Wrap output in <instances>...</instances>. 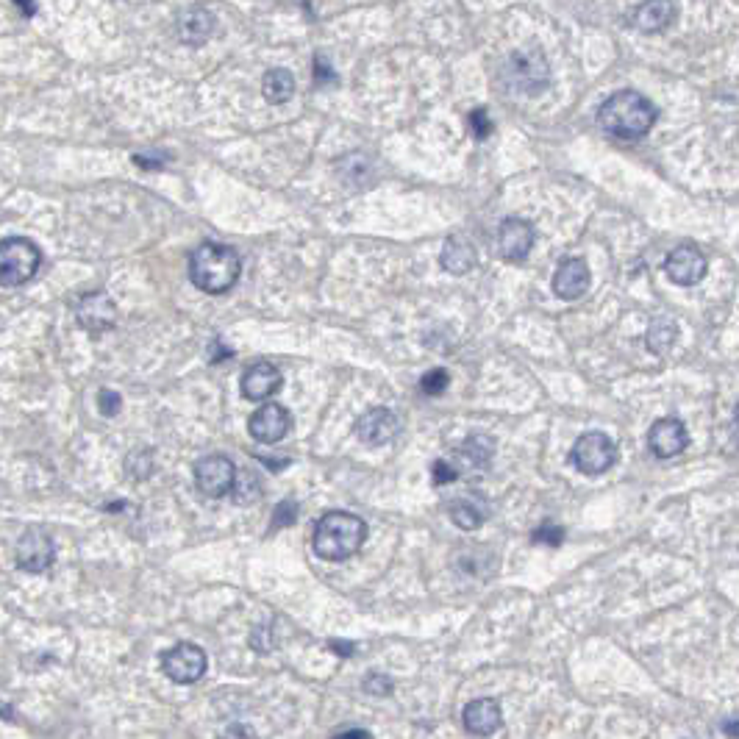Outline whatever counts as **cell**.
<instances>
[{"instance_id": "cell-7", "label": "cell", "mask_w": 739, "mask_h": 739, "mask_svg": "<svg viewBox=\"0 0 739 739\" xmlns=\"http://www.w3.org/2000/svg\"><path fill=\"white\" fill-rule=\"evenodd\" d=\"M237 481V464L223 453H212L195 462V487L201 489L206 498H226Z\"/></svg>"}, {"instance_id": "cell-29", "label": "cell", "mask_w": 739, "mask_h": 739, "mask_svg": "<svg viewBox=\"0 0 739 739\" xmlns=\"http://www.w3.org/2000/svg\"><path fill=\"white\" fill-rule=\"evenodd\" d=\"M98 409H101L103 417H114V414H120V409H123V398H120V392H114V389H101V392H98Z\"/></svg>"}, {"instance_id": "cell-13", "label": "cell", "mask_w": 739, "mask_h": 739, "mask_svg": "<svg viewBox=\"0 0 739 739\" xmlns=\"http://www.w3.org/2000/svg\"><path fill=\"white\" fill-rule=\"evenodd\" d=\"M534 237H537V231L528 220H520V217L503 220L501 228H498V256L514 264L523 262L534 248Z\"/></svg>"}, {"instance_id": "cell-14", "label": "cell", "mask_w": 739, "mask_h": 739, "mask_svg": "<svg viewBox=\"0 0 739 739\" xmlns=\"http://www.w3.org/2000/svg\"><path fill=\"white\" fill-rule=\"evenodd\" d=\"M356 434L362 439L364 445L370 448H381V445H389L392 439L401 434V420L398 414L389 412V409H370L359 417L356 423Z\"/></svg>"}, {"instance_id": "cell-31", "label": "cell", "mask_w": 739, "mask_h": 739, "mask_svg": "<svg viewBox=\"0 0 739 739\" xmlns=\"http://www.w3.org/2000/svg\"><path fill=\"white\" fill-rule=\"evenodd\" d=\"M534 542H537V545H551V548H559V545L564 542V528L545 523V526L534 531Z\"/></svg>"}, {"instance_id": "cell-16", "label": "cell", "mask_w": 739, "mask_h": 739, "mask_svg": "<svg viewBox=\"0 0 739 739\" xmlns=\"http://www.w3.org/2000/svg\"><path fill=\"white\" fill-rule=\"evenodd\" d=\"M589 264L578 256H570L559 264L556 276H553V292L562 298V301H578L584 292L589 289Z\"/></svg>"}, {"instance_id": "cell-11", "label": "cell", "mask_w": 739, "mask_h": 739, "mask_svg": "<svg viewBox=\"0 0 739 739\" xmlns=\"http://www.w3.org/2000/svg\"><path fill=\"white\" fill-rule=\"evenodd\" d=\"M76 320L78 326L89 334H103L117 323V306L103 289H95V292H87L78 298Z\"/></svg>"}, {"instance_id": "cell-2", "label": "cell", "mask_w": 739, "mask_h": 739, "mask_svg": "<svg viewBox=\"0 0 739 739\" xmlns=\"http://www.w3.org/2000/svg\"><path fill=\"white\" fill-rule=\"evenodd\" d=\"M242 259L234 248L220 242H203L189 253V281L206 295H223L237 287Z\"/></svg>"}, {"instance_id": "cell-27", "label": "cell", "mask_w": 739, "mask_h": 739, "mask_svg": "<svg viewBox=\"0 0 739 739\" xmlns=\"http://www.w3.org/2000/svg\"><path fill=\"white\" fill-rule=\"evenodd\" d=\"M448 384H451V378H448V370L437 367V370H428L426 376H423V381H420V389H423L426 395H431V398H437V395H442V392L448 389Z\"/></svg>"}, {"instance_id": "cell-34", "label": "cell", "mask_w": 739, "mask_h": 739, "mask_svg": "<svg viewBox=\"0 0 739 739\" xmlns=\"http://www.w3.org/2000/svg\"><path fill=\"white\" fill-rule=\"evenodd\" d=\"M270 628L267 626H259L256 631L251 634V648H256L259 653H270Z\"/></svg>"}, {"instance_id": "cell-32", "label": "cell", "mask_w": 739, "mask_h": 739, "mask_svg": "<svg viewBox=\"0 0 739 739\" xmlns=\"http://www.w3.org/2000/svg\"><path fill=\"white\" fill-rule=\"evenodd\" d=\"M364 689L370 695H389L392 692V681L387 676H381V673H373V676L364 678Z\"/></svg>"}, {"instance_id": "cell-17", "label": "cell", "mask_w": 739, "mask_h": 739, "mask_svg": "<svg viewBox=\"0 0 739 739\" xmlns=\"http://www.w3.org/2000/svg\"><path fill=\"white\" fill-rule=\"evenodd\" d=\"M239 389L248 401H267L270 395H276L281 389V373H278L276 364L256 362L242 373Z\"/></svg>"}, {"instance_id": "cell-15", "label": "cell", "mask_w": 739, "mask_h": 739, "mask_svg": "<svg viewBox=\"0 0 739 739\" xmlns=\"http://www.w3.org/2000/svg\"><path fill=\"white\" fill-rule=\"evenodd\" d=\"M648 445H651L653 456L659 459H673L689 445V434L681 420L676 417H662L656 420L648 431Z\"/></svg>"}, {"instance_id": "cell-10", "label": "cell", "mask_w": 739, "mask_h": 739, "mask_svg": "<svg viewBox=\"0 0 739 739\" xmlns=\"http://www.w3.org/2000/svg\"><path fill=\"white\" fill-rule=\"evenodd\" d=\"M706 270H709L706 253L698 245H689V242L673 248V251L667 253V259H664V273L678 287H695L698 281H703Z\"/></svg>"}, {"instance_id": "cell-35", "label": "cell", "mask_w": 739, "mask_h": 739, "mask_svg": "<svg viewBox=\"0 0 739 739\" xmlns=\"http://www.w3.org/2000/svg\"><path fill=\"white\" fill-rule=\"evenodd\" d=\"M223 739H256V731L251 726H245V723H234V726L228 728Z\"/></svg>"}, {"instance_id": "cell-30", "label": "cell", "mask_w": 739, "mask_h": 739, "mask_svg": "<svg viewBox=\"0 0 739 739\" xmlns=\"http://www.w3.org/2000/svg\"><path fill=\"white\" fill-rule=\"evenodd\" d=\"M459 478V470L448 464L445 459H437V462L431 464V481L437 484V487H445V484H453Z\"/></svg>"}, {"instance_id": "cell-6", "label": "cell", "mask_w": 739, "mask_h": 739, "mask_svg": "<svg viewBox=\"0 0 739 739\" xmlns=\"http://www.w3.org/2000/svg\"><path fill=\"white\" fill-rule=\"evenodd\" d=\"M570 462L584 476H603L606 470H612L617 464V445L609 434L589 431V434H581L576 439V445L570 451Z\"/></svg>"}, {"instance_id": "cell-3", "label": "cell", "mask_w": 739, "mask_h": 739, "mask_svg": "<svg viewBox=\"0 0 739 739\" xmlns=\"http://www.w3.org/2000/svg\"><path fill=\"white\" fill-rule=\"evenodd\" d=\"M367 539V523L351 512H326L314 523L312 548L326 562H345Z\"/></svg>"}, {"instance_id": "cell-18", "label": "cell", "mask_w": 739, "mask_h": 739, "mask_svg": "<svg viewBox=\"0 0 739 739\" xmlns=\"http://www.w3.org/2000/svg\"><path fill=\"white\" fill-rule=\"evenodd\" d=\"M464 728L473 737H489L501 726V703L495 698H478L464 706Z\"/></svg>"}, {"instance_id": "cell-39", "label": "cell", "mask_w": 739, "mask_h": 739, "mask_svg": "<svg viewBox=\"0 0 739 739\" xmlns=\"http://www.w3.org/2000/svg\"><path fill=\"white\" fill-rule=\"evenodd\" d=\"M331 648H334V653H339V656H351L353 642H339V639H331Z\"/></svg>"}, {"instance_id": "cell-9", "label": "cell", "mask_w": 739, "mask_h": 739, "mask_svg": "<svg viewBox=\"0 0 739 739\" xmlns=\"http://www.w3.org/2000/svg\"><path fill=\"white\" fill-rule=\"evenodd\" d=\"M14 562L26 573H45L51 570L56 562V545H53L51 534H45L42 528H28L23 537L17 539L14 548Z\"/></svg>"}, {"instance_id": "cell-19", "label": "cell", "mask_w": 739, "mask_h": 739, "mask_svg": "<svg viewBox=\"0 0 739 739\" xmlns=\"http://www.w3.org/2000/svg\"><path fill=\"white\" fill-rule=\"evenodd\" d=\"M214 26H217L214 14L203 6H192L187 12L178 14V37L192 48H201L203 42L214 34Z\"/></svg>"}, {"instance_id": "cell-22", "label": "cell", "mask_w": 739, "mask_h": 739, "mask_svg": "<svg viewBox=\"0 0 739 739\" xmlns=\"http://www.w3.org/2000/svg\"><path fill=\"white\" fill-rule=\"evenodd\" d=\"M262 95L267 98L270 103H287L292 101V95H295V78L289 70L284 67H276V70H267L262 78Z\"/></svg>"}, {"instance_id": "cell-12", "label": "cell", "mask_w": 739, "mask_h": 739, "mask_svg": "<svg viewBox=\"0 0 739 739\" xmlns=\"http://www.w3.org/2000/svg\"><path fill=\"white\" fill-rule=\"evenodd\" d=\"M248 431H251V437L256 442L276 445V442H281L292 431V414L281 403H264L259 412L251 414Z\"/></svg>"}, {"instance_id": "cell-37", "label": "cell", "mask_w": 739, "mask_h": 739, "mask_svg": "<svg viewBox=\"0 0 739 739\" xmlns=\"http://www.w3.org/2000/svg\"><path fill=\"white\" fill-rule=\"evenodd\" d=\"M334 739H373V734H370V731H362V728H351V731H342V734H337Z\"/></svg>"}, {"instance_id": "cell-23", "label": "cell", "mask_w": 739, "mask_h": 739, "mask_svg": "<svg viewBox=\"0 0 739 739\" xmlns=\"http://www.w3.org/2000/svg\"><path fill=\"white\" fill-rule=\"evenodd\" d=\"M459 453L470 462V467L484 470L492 462V456H495V439L487 437V434H470L462 442V451Z\"/></svg>"}, {"instance_id": "cell-33", "label": "cell", "mask_w": 739, "mask_h": 739, "mask_svg": "<svg viewBox=\"0 0 739 739\" xmlns=\"http://www.w3.org/2000/svg\"><path fill=\"white\" fill-rule=\"evenodd\" d=\"M326 81H337V76H334V70H331V64L326 62V59H314V84H326Z\"/></svg>"}, {"instance_id": "cell-20", "label": "cell", "mask_w": 739, "mask_h": 739, "mask_svg": "<svg viewBox=\"0 0 739 739\" xmlns=\"http://www.w3.org/2000/svg\"><path fill=\"white\" fill-rule=\"evenodd\" d=\"M678 9L676 3H667V0H656V3H642L634 12V26L642 34H662L667 28L676 23Z\"/></svg>"}, {"instance_id": "cell-36", "label": "cell", "mask_w": 739, "mask_h": 739, "mask_svg": "<svg viewBox=\"0 0 739 739\" xmlns=\"http://www.w3.org/2000/svg\"><path fill=\"white\" fill-rule=\"evenodd\" d=\"M164 162H167V159H148V156H142V153L134 156V164H137V167H145V170H159V167H164Z\"/></svg>"}, {"instance_id": "cell-24", "label": "cell", "mask_w": 739, "mask_h": 739, "mask_svg": "<svg viewBox=\"0 0 739 739\" xmlns=\"http://www.w3.org/2000/svg\"><path fill=\"white\" fill-rule=\"evenodd\" d=\"M678 339V326L670 320V317H659L653 320L651 328H648V351L653 353H667Z\"/></svg>"}, {"instance_id": "cell-21", "label": "cell", "mask_w": 739, "mask_h": 739, "mask_svg": "<svg viewBox=\"0 0 739 739\" xmlns=\"http://www.w3.org/2000/svg\"><path fill=\"white\" fill-rule=\"evenodd\" d=\"M478 256L473 251V245H467L464 239L459 237H448L445 239V245H442V253H439V264L453 273V276H464V273H470L473 267H476Z\"/></svg>"}, {"instance_id": "cell-38", "label": "cell", "mask_w": 739, "mask_h": 739, "mask_svg": "<svg viewBox=\"0 0 739 739\" xmlns=\"http://www.w3.org/2000/svg\"><path fill=\"white\" fill-rule=\"evenodd\" d=\"M212 348H214L212 362H226V359H231V356H234V351H226V348H223V351H220V339H214V342H212Z\"/></svg>"}, {"instance_id": "cell-40", "label": "cell", "mask_w": 739, "mask_h": 739, "mask_svg": "<svg viewBox=\"0 0 739 739\" xmlns=\"http://www.w3.org/2000/svg\"><path fill=\"white\" fill-rule=\"evenodd\" d=\"M726 731H728V734H731V737H737V723H728Z\"/></svg>"}, {"instance_id": "cell-5", "label": "cell", "mask_w": 739, "mask_h": 739, "mask_svg": "<svg viewBox=\"0 0 739 739\" xmlns=\"http://www.w3.org/2000/svg\"><path fill=\"white\" fill-rule=\"evenodd\" d=\"M506 78H509L514 92L539 95V92H545L548 84H551V67H548L545 53H539L537 48L517 51L506 62Z\"/></svg>"}, {"instance_id": "cell-28", "label": "cell", "mask_w": 739, "mask_h": 739, "mask_svg": "<svg viewBox=\"0 0 739 739\" xmlns=\"http://www.w3.org/2000/svg\"><path fill=\"white\" fill-rule=\"evenodd\" d=\"M298 520V503L295 501H281L276 506V514L270 520V528H287Z\"/></svg>"}, {"instance_id": "cell-8", "label": "cell", "mask_w": 739, "mask_h": 739, "mask_svg": "<svg viewBox=\"0 0 739 739\" xmlns=\"http://www.w3.org/2000/svg\"><path fill=\"white\" fill-rule=\"evenodd\" d=\"M206 667L209 659L203 653L201 645H192V642H178L176 648L164 651L162 656V670L164 676L170 678L173 684H195L206 676Z\"/></svg>"}, {"instance_id": "cell-4", "label": "cell", "mask_w": 739, "mask_h": 739, "mask_svg": "<svg viewBox=\"0 0 739 739\" xmlns=\"http://www.w3.org/2000/svg\"><path fill=\"white\" fill-rule=\"evenodd\" d=\"M42 267V253L23 237H9L0 242V287H23L37 276Z\"/></svg>"}, {"instance_id": "cell-25", "label": "cell", "mask_w": 739, "mask_h": 739, "mask_svg": "<svg viewBox=\"0 0 739 739\" xmlns=\"http://www.w3.org/2000/svg\"><path fill=\"white\" fill-rule=\"evenodd\" d=\"M451 520L462 528V531H476V528L487 520V512H484L476 501L462 498V501L451 503Z\"/></svg>"}, {"instance_id": "cell-1", "label": "cell", "mask_w": 739, "mask_h": 739, "mask_svg": "<svg viewBox=\"0 0 739 739\" xmlns=\"http://www.w3.org/2000/svg\"><path fill=\"white\" fill-rule=\"evenodd\" d=\"M656 106H653L637 89H620L612 98H606L598 109V123L603 131H609L617 139L645 137L656 123Z\"/></svg>"}, {"instance_id": "cell-26", "label": "cell", "mask_w": 739, "mask_h": 739, "mask_svg": "<svg viewBox=\"0 0 739 739\" xmlns=\"http://www.w3.org/2000/svg\"><path fill=\"white\" fill-rule=\"evenodd\" d=\"M467 123H470V134H473V139H478V142L489 139L492 137V131H495V123H492V117H489V112L484 106L473 109L470 117H467Z\"/></svg>"}]
</instances>
